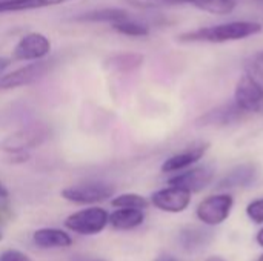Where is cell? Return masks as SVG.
<instances>
[{"mask_svg":"<svg viewBox=\"0 0 263 261\" xmlns=\"http://www.w3.org/2000/svg\"><path fill=\"white\" fill-rule=\"evenodd\" d=\"M262 31V25L257 22H228L222 25L199 28L194 31L183 32L177 37L182 43H227L242 40L256 35Z\"/></svg>","mask_w":263,"mask_h":261,"instance_id":"cell-1","label":"cell"},{"mask_svg":"<svg viewBox=\"0 0 263 261\" xmlns=\"http://www.w3.org/2000/svg\"><path fill=\"white\" fill-rule=\"evenodd\" d=\"M234 102L247 114L263 112V68L260 63H247L236 85Z\"/></svg>","mask_w":263,"mask_h":261,"instance_id":"cell-2","label":"cell"},{"mask_svg":"<svg viewBox=\"0 0 263 261\" xmlns=\"http://www.w3.org/2000/svg\"><path fill=\"white\" fill-rule=\"evenodd\" d=\"M109 223V214L99 206L86 208L71 214L65 220L66 229L79 235H97Z\"/></svg>","mask_w":263,"mask_h":261,"instance_id":"cell-3","label":"cell"},{"mask_svg":"<svg viewBox=\"0 0 263 261\" xmlns=\"http://www.w3.org/2000/svg\"><path fill=\"white\" fill-rule=\"evenodd\" d=\"M114 188L105 182H86L62 191V197L77 205H96L111 198Z\"/></svg>","mask_w":263,"mask_h":261,"instance_id":"cell-4","label":"cell"},{"mask_svg":"<svg viewBox=\"0 0 263 261\" xmlns=\"http://www.w3.org/2000/svg\"><path fill=\"white\" fill-rule=\"evenodd\" d=\"M234 205V198L230 194H217L210 195L202 200L196 209L197 218L206 226L222 225L231 214Z\"/></svg>","mask_w":263,"mask_h":261,"instance_id":"cell-5","label":"cell"},{"mask_svg":"<svg viewBox=\"0 0 263 261\" xmlns=\"http://www.w3.org/2000/svg\"><path fill=\"white\" fill-rule=\"evenodd\" d=\"M48 137V129L42 125L28 126L25 129H20L11 135H8L2 143L0 149L6 154H22L32 148H37L42 145Z\"/></svg>","mask_w":263,"mask_h":261,"instance_id":"cell-6","label":"cell"},{"mask_svg":"<svg viewBox=\"0 0 263 261\" xmlns=\"http://www.w3.org/2000/svg\"><path fill=\"white\" fill-rule=\"evenodd\" d=\"M51 63L52 62L35 60L34 63L25 65L22 68L14 69L12 72L3 74L0 77V89H14V88L32 85L34 82L43 78L49 72Z\"/></svg>","mask_w":263,"mask_h":261,"instance_id":"cell-7","label":"cell"},{"mask_svg":"<svg viewBox=\"0 0 263 261\" xmlns=\"http://www.w3.org/2000/svg\"><path fill=\"white\" fill-rule=\"evenodd\" d=\"M51 51L49 38L42 32H29L23 35L12 49L11 60L14 62H35L46 57Z\"/></svg>","mask_w":263,"mask_h":261,"instance_id":"cell-8","label":"cell"},{"mask_svg":"<svg viewBox=\"0 0 263 261\" xmlns=\"http://www.w3.org/2000/svg\"><path fill=\"white\" fill-rule=\"evenodd\" d=\"M214 180V171L211 166H197L182 174H177L168 180L170 186L182 188L191 194L206 189Z\"/></svg>","mask_w":263,"mask_h":261,"instance_id":"cell-9","label":"cell"},{"mask_svg":"<svg viewBox=\"0 0 263 261\" xmlns=\"http://www.w3.org/2000/svg\"><path fill=\"white\" fill-rule=\"evenodd\" d=\"M151 203L163 212H183L191 203V192L177 186H170L156 191L151 195Z\"/></svg>","mask_w":263,"mask_h":261,"instance_id":"cell-10","label":"cell"},{"mask_svg":"<svg viewBox=\"0 0 263 261\" xmlns=\"http://www.w3.org/2000/svg\"><path fill=\"white\" fill-rule=\"evenodd\" d=\"M245 115H247V112L236 102H231V103L220 105V106L202 114L197 118V125L205 126V128H208V126L223 128V126H230V125L240 122Z\"/></svg>","mask_w":263,"mask_h":261,"instance_id":"cell-11","label":"cell"},{"mask_svg":"<svg viewBox=\"0 0 263 261\" xmlns=\"http://www.w3.org/2000/svg\"><path fill=\"white\" fill-rule=\"evenodd\" d=\"M210 143L208 142H196L191 146H188L186 149H183L182 152L166 158L162 165V172L165 174H171V172H179L182 169H186L190 166H193L194 163H197L208 151Z\"/></svg>","mask_w":263,"mask_h":261,"instance_id":"cell-12","label":"cell"},{"mask_svg":"<svg viewBox=\"0 0 263 261\" xmlns=\"http://www.w3.org/2000/svg\"><path fill=\"white\" fill-rule=\"evenodd\" d=\"M259 178V166L256 163H242L234 166L217 185V189L248 188Z\"/></svg>","mask_w":263,"mask_h":261,"instance_id":"cell-13","label":"cell"},{"mask_svg":"<svg viewBox=\"0 0 263 261\" xmlns=\"http://www.w3.org/2000/svg\"><path fill=\"white\" fill-rule=\"evenodd\" d=\"M213 235H214L213 231H210L206 228L188 226L179 232L177 242H179V246L182 248V251H185L186 254H197L211 243Z\"/></svg>","mask_w":263,"mask_h":261,"instance_id":"cell-14","label":"cell"},{"mask_svg":"<svg viewBox=\"0 0 263 261\" xmlns=\"http://www.w3.org/2000/svg\"><path fill=\"white\" fill-rule=\"evenodd\" d=\"M32 242L42 249H65L72 246V238L68 232L55 228H42L32 234Z\"/></svg>","mask_w":263,"mask_h":261,"instance_id":"cell-15","label":"cell"},{"mask_svg":"<svg viewBox=\"0 0 263 261\" xmlns=\"http://www.w3.org/2000/svg\"><path fill=\"white\" fill-rule=\"evenodd\" d=\"M145 222V214L142 209L133 208H117V211L109 214V223L116 231H131L139 228Z\"/></svg>","mask_w":263,"mask_h":261,"instance_id":"cell-16","label":"cell"},{"mask_svg":"<svg viewBox=\"0 0 263 261\" xmlns=\"http://www.w3.org/2000/svg\"><path fill=\"white\" fill-rule=\"evenodd\" d=\"M129 14L125 9L120 8H100V9H92L88 12H83L82 15L76 17L79 22H91V23H109L114 25L117 22H122L128 18Z\"/></svg>","mask_w":263,"mask_h":261,"instance_id":"cell-17","label":"cell"},{"mask_svg":"<svg viewBox=\"0 0 263 261\" xmlns=\"http://www.w3.org/2000/svg\"><path fill=\"white\" fill-rule=\"evenodd\" d=\"M66 2H71V0H0V14L57 6V5H63Z\"/></svg>","mask_w":263,"mask_h":261,"instance_id":"cell-18","label":"cell"},{"mask_svg":"<svg viewBox=\"0 0 263 261\" xmlns=\"http://www.w3.org/2000/svg\"><path fill=\"white\" fill-rule=\"evenodd\" d=\"M145 57L137 52H125V54H117L112 55L108 62L106 66L112 71L117 72H131L137 68L142 66Z\"/></svg>","mask_w":263,"mask_h":261,"instance_id":"cell-19","label":"cell"},{"mask_svg":"<svg viewBox=\"0 0 263 261\" xmlns=\"http://www.w3.org/2000/svg\"><path fill=\"white\" fill-rule=\"evenodd\" d=\"M114 31H117L119 34H123V35H128V37H146L149 34V28L148 25L139 22V20H134L131 17L122 20V22H117L114 25H111Z\"/></svg>","mask_w":263,"mask_h":261,"instance_id":"cell-20","label":"cell"},{"mask_svg":"<svg viewBox=\"0 0 263 261\" xmlns=\"http://www.w3.org/2000/svg\"><path fill=\"white\" fill-rule=\"evenodd\" d=\"M193 5L202 11L225 15L236 9L237 3L234 0H193Z\"/></svg>","mask_w":263,"mask_h":261,"instance_id":"cell-21","label":"cell"},{"mask_svg":"<svg viewBox=\"0 0 263 261\" xmlns=\"http://www.w3.org/2000/svg\"><path fill=\"white\" fill-rule=\"evenodd\" d=\"M111 205L114 208H133V209H146L149 206V202L139 195V194H122L111 200Z\"/></svg>","mask_w":263,"mask_h":261,"instance_id":"cell-22","label":"cell"},{"mask_svg":"<svg viewBox=\"0 0 263 261\" xmlns=\"http://www.w3.org/2000/svg\"><path fill=\"white\" fill-rule=\"evenodd\" d=\"M128 5L140 9H151V8H163V6H176V5H185L193 3V0H123Z\"/></svg>","mask_w":263,"mask_h":261,"instance_id":"cell-23","label":"cell"},{"mask_svg":"<svg viewBox=\"0 0 263 261\" xmlns=\"http://www.w3.org/2000/svg\"><path fill=\"white\" fill-rule=\"evenodd\" d=\"M247 215L250 217L251 222L262 225L263 223V198L254 200L247 206Z\"/></svg>","mask_w":263,"mask_h":261,"instance_id":"cell-24","label":"cell"},{"mask_svg":"<svg viewBox=\"0 0 263 261\" xmlns=\"http://www.w3.org/2000/svg\"><path fill=\"white\" fill-rule=\"evenodd\" d=\"M0 261H32V258L18 249H6L0 254Z\"/></svg>","mask_w":263,"mask_h":261,"instance_id":"cell-25","label":"cell"},{"mask_svg":"<svg viewBox=\"0 0 263 261\" xmlns=\"http://www.w3.org/2000/svg\"><path fill=\"white\" fill-rule=\"evenodd\" d=\"M69 261H105L102 258H96V257H89V255H74Z\"/></svg>","mask_w":263,"mask_h":261,"instance_id":"cell-26","label":"cell"},{"mask_svg":"<svg viewBox=\"0 0 263 261\" xmlns=\"http://www.w3.org/2000/svg\"><path fill=\"white\" fill-rule=\"evenodd\" d=\"M9 63H11V60H8V58H0V74L3 72L5 68L9 66Z\"/></svg>","mask_w":263,"mask_h":261,"instance_id":"cell-27","label":"cell"},{"mask_svg":"<svg viewBox=\"0 0 263 261\" xmlns=\"http://www.w3.org/2000/svg\"><path fill=\"white\" fill-rule=\"evenodd\" d=\"M6 197H8V189L0 182V198H6Z\"/></svg>","mask_w":263,"mask_h":261,"instance_id":"cell-28","label":"cell"},{"mask_svg":"<svg viewBox=\"0 0 263 261\" xmlns=\"http://www.w3.org/2000/svg\"><path fill=\"white\" fill-rule=\"evenodd\" d=\"M256 240H257L259 246H262L263 248V229H260V231L257 232V235H256Z\"/></svg>","mask_w":263,"mask_h":261,"instance_id":"cell-29","label":"cell"},{"mask_svg":"<svg viewBox=\"0 0 263 261\" xmlns=\"http://www.w3.org/2000/svg\"><path fill=\"white\" fill-rule=\"evenodd\" d=\"M156 261H176V258H173L171 255H160Z\"/></svg>","mask_w":263,"mask_h":261,"instance_id":"cell-30","label":"cell"},{"mask_svg":"<svg viewBox=\"0 0 263 261\" xmlns=\"http://www.w3.org/2000/svg\"><path fill=\"white\" fill-rule=\"evenodd\" d=\"M206 261H227L225 258H222V257H217V255H214V257H210V258H206Z\"/></svg>","mask_w":263,"mask_h":261,"instance_id":"cell-31","label":"cell"},{"mask_svg":"<svg viewBox=\"0 0 263 261\" xmlns=\"http://www.w3.org/2000/svg\"><path fill=\"white\" fill-rule=\"evenodd\" d=\"M257 60H259V63H262V65H263V51H262V52H259V54H257Z\"/></svg>","mask_w":263,"mask_h":261,"instance_id":"cell-32","label":"cell"},{"mask_svg":"<svg viewBox=\"0 0 263 261\" xmlns=\"http://www.w3.org/2000/svg\"><path fill=\"white\" fill-rule=\"evenodd\" d=\"M3 238V234H2V231H0V240Z\"/></svg>","mask_w":263,"mask_h":261,"instance_id":"cell-33","label":"cell"},{"mask_svg":"<svg viewBox=\"0 0 263 261\" xmlns=\"http://www.w3.org/2000/svg\"><path fill=\"white\" fill-rule=\"evenodd\" d=\"M257 261H263V255H262V257H260V258H259V260H257Z\"/></svg>","mask_w":263,"mask_h":261,"instance_id":"cell-34","label":"cell"}]
</instances>
